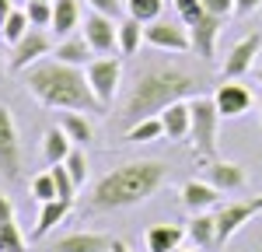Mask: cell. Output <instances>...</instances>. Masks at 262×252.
I'll return each mask as SVG.
<instances>
[{"mask_svg":"<svg viewBox=\"0 0 262 252\" xmlns=\"http://www.w3.org/2000/svg\"><path fill=\"white\" fill-rule=\"evenodd\" d=\"M189 242L196 245V249H217V217L213 214H192V221H189Z\"/></svg>","mask_w":262,"mask_h":252,"instance_id":"21","label":"cell"},{"mask_svg":"<svg viewBox=\"0 0 262 252\" xmlns=\"http://www.w3.org/2000/svg\"><path fill=\"white\" fill-rule=\"evenodd\" d=\"M206 182H210V186H217L221 193H238V189H245L248 175H245L242 165L217 158V161H210V165H206Z\"/></svg>","mask_w":262,"mask_h":252,"instance_id":"16","label":"cell"},{"mask_svg":"<svg viewBox=\"0 0 262 252\" xmlns=\"http://www.w3.org/2000/svg\"><path fill=\"white\" fill-rule=\"evenodd\" d=\"M81 0H53V32L67 39L81 28Z\"/></svg>","mask_w":262,"mask_h":252,"instance_id":"19","label":"cell"},{"mask_svg":"<svg viewBox=\"0 0 262 252\" xmlns=\"http://www.w3.org/2000/svg\"><path fill=\"white\" fill-rule=\"evenodd\" d=\"M112 235H101V231H74V235H63L56 238L49 252H112Z\"/></svg>","mask_w":262,"mask_h":252,"instance_id":"15","label":"cell"},{"mask_svg":"<svg viewBox=\"0 0 262 252\" xmlns=\"http://www.w3.org/2000/svg\"><path fill=\"white\" fill-rule=\"evenodd\" d=\"M259 53H262V32H252L231 46V53L224 56V67H221V81H242L245 74L255 70L259 63Z\"/></svg>","mask_w":262,"mask_h":252,"instance_id":"7","label":"cell"},{"mask_svg":"<svg viewBox=\"0 0 262 252\" xmlns=\"http://www.w3.org/2000/svg\"><path fill=\"white\" fill-rule=\"evenodd\" d=\"M0 252H25V235L14 221L0 224Z\"/></svg>","mask_w":262,"mask_h":252,"instance_id":"33","label":"cell"},{"mask_svg":"<svg viewBox=\"0 0 262 252\" xmlns=\"http://www.w3.org/2000/svg\"><path fill=\"white\" fill-rule=\"evenodd\" d=\"M224 28V18H213V14H203L200 21L189 25V39H192V49L203 63H210L217 56V35Z\"/></svg>","mask_w":262,"mask_h":252,"instance_id":"13","label":"cell"},{"mask_svg":"<svg viewBox=\"0 0 262 252\" xmlns=\"http://www.w3.org/2000/svg\"><path fill=\"white\" fill-rule=\"evenodd\" d=\"M0 175L7 182L21 179V137H18V123L14 112L0 102Z\"/></svg>","mask_w":262,"mask_h":252,"instance_id":"6","label":"cell"},{"mask_svg":"<svg viewBox=\"0 0 262 252\" xmlns=\"http://www.w3.org/2000/svg\"><path fill=\"white\" fill-rule=\"evenodd\" d=\"M179 200H182V207L189 210V214H206L210 207L221 203V189L210 186L206 179H189V182H182Z\"/></svg>","mask_w":262,"mask_h":252,"instance_id":"14","label":"cell"},{"mask_svg":"<svg viewBox=\"0 0 262 252\" xmlns=\"http://www.w3.org/2000/svg\"><path fill=\"white\" fill-rule=\"evenodd\" d=\"M70 207H74V203H67V200H49V203H42L39 207V224H35V231H32V238L39 242V238H46L56 224H63L67 214H70Z\"/></svg>","mask_w":262,"mask_h":252,"instance_id":"23","label":"cell"},{"mask_svg":"<svg viewBox=\"0 0 262 252\" xmlns=\"http://www.w3.org/2000/svg\"><path fill=\"white\" fill-rule=\"evenodd\" d=\"M11 221H14V203L0 193V224H11Z\"/></svg>","mask_w":262,"mask_h":252,"instance_id":"38","label":"cell"},{"mask_svg":"<svg viewBox=\"0 0 262 252\" xmlns=\"http://www.w3.org/2000/svg\"><path fill=\"white\" fill-rule=\"evenodd\" d=\"M32 196L39 200V203H49V200H60V193H56V182H53V172H42L32 179Z\"/></svg>","mask_w":262,"mask_h":252,"instance_id":"32","label":"cell"},{"mask_svg":"<svg viewBox=\"0 0 262 252\" xmlns=\"http://www.w3.org/2000/svg\"><path fill=\"white\" fill-rule=\"evenodd\" d=\"M60 126H63V133L74 140V147H88L95 140V126L88 119V112H63Z\"/></svg>","mask_w":262,"mask_h":252,"instance_id":"24","label":"cell"},{"mask_svg":"<svg viewBox=\"0 0 262 252\" xmlns=\"http://www.w3.org/2000/svg\"><path fill=\"white\" fill-rule=\"evenodd\" d=\"M252 11H262V0H234V14L248 18Z\"/></svg>","mask_w":262,"mask_h":252,"instance_id":"37","label":"cell"},{"mask_svg":"<svg viewBox=\"0 0 262 252\" xmlns=\"http://www.w3.org/2000/svg\"><path fill=\"white\" fill-rule=\"evenodd\" d=\"M63 165H67V172H70V175H74L77 189L88 182V154H84V147H74V151L67 154V161H63Z\"/></svg>","mask_w":262,"mask_h":252,"instance_id":"31","label":"cell"},{"mask_svg":"<svg viewBox=\"0 0 262 252\" xmlns=\"http://www.w3.org/2000/svg\"><path fill=\"white\" fill-rule=\"evenodd\" d=\"M84 74H88V84H91L98 105L108 109V105L116 102L119 84H122V60L119 56H98V60H91L84 67Z\"/></svg>","mask_w":262,"mask_h":252,"instance_id":"5","label":"cell"},{"mask_svg":"<svg viewBox=\"0 0 262 252\" xmlns=\"http://www.w3.org/2000/svg\"><path fill=\"white\" fill-rule=\"evenodd\" d=\"M88 7L98 11V14H108V18H119L126 11V0H88Z\"/></svg>","mask_w":262,"mask_h":252,"instance_id":"35","label":"cell"},{"mask_svg":"<svg viewBox=\"0 0 262 252\" xmlns=\"http://www.w3.org/2000/svg\"><path fill=\"white\" fill-rule=\"evenodd\" d=\"M49 53H53V42H49V35H46L42 28H32V32H28L21 42H14V46H11L7 70H11V74H21V70H28L32 63L46 60Z\"/></svg>","mask_w":262,"mask_h":252,"instance_id":"10","label":"cell"},{"mask_svg":"<svg viewBox=\"0 0 262 252\" xmlns=\"http://www.w3.org/2000/svg\"><path fill=\"white\" fill-rule=\"evenodd\" d=\"M25 14L32 21V28H53V4H42V0H28L25 4Z\"/></svg>","mask_w":262,"mask_h":252,"instance_id":"30","label":"cell"},{"mask_svg":"<svg viewBox=\"0 0 262 252\" xmlns=\"http://www.w3.org/2000/svg\"><path fill=\"white\" fill-rule=\"evenodd\" d=\"M189 235L179 224H150L147 228V252H175Z\"/></svg>","mask_w":262,"mask_h":252,"instance_id":"18","label":"cell"},{"mask_svg":"<svg viewBox=\"0 0 262 252\" xmlns=\"http://www.w3.org/2000/svg\"><path fill=\"white\" fill-rule=\"evenodd\" d=\"M168 182V165L158 158H143V161H126V165L105 172L95 189H91V214H105V210H126L137 207L143 200H150L158 189Z\"/></svg>","mask_w":262,"mask_h":252,"instance_id":"3","label":"cell"},{"mask_svg":"<svg viewBox=\"0 0 262 252\" xmlns=\"http://www.w3.org/2000/svg\"><path fill=\"white\" fill-rule=\"evenodd\" d=\"M161 126L168 140H189V126H192V112H189V98L185 102H171L161 112Z\"/></svg>","mask_w":262,"mask_h":252,"instance_id":"17","label":"cell"},{"mask_svg":"<svg viewBox=\"0 0 262 252\" xmlns=\"http://www.w3.org/2000/svg\"><path fill=\"white\" fill-rule=\"evenodd\" d=\"M255 81L262 84V53H259V63H255Z\"/></svg>","mask_w":262,"mask_h":252,"instance_id":"41","label":"cell"},{"mask_svg":"<svg viewBox=\"0 0 262 252\" xmlns=\"http://www.w3.org/2000/svg\"><path fill=\"white\" fill-rule=\"evenodd\" d=\"M32 32V21H28V14L21 11V7H14L11 11V18L0 25V39L7 42V46H14V42H21L25 35Z\"/></svg>","mask_w":262,"mask_h":252,"instance_id":"26","label":"cell"},{"mask_svg":"<svg viewBox=\"0 0 262 252\" xmlns=\"http://www.w3.org/2000/svg\"><path fill=\"white\" fill-rule=\"evenodd\" d=\"M164 14V0H126V18H137L140 25H150Z\"/></svg>","mask_w":262,"mask_h":252,"instance_id":"28","label":"cell"},{"mask_svg":"<svg viewBox=\"0 0 262 252\" xmlns=\"http://www.w3.org/2000/svg\"><path fill=\"white\" fill-rule=\"evenodd\" d=\"M11 11H14V0H0V25L11 18Z\"/></svg>","mask_w":262,"mask_h":252,"instance_id":"39","label":"cell"},{"mask_svg":"<svg viewBox=\"0 0 262 252\" xmlns=\"http://www.w3.org/2000/svg\"><path fill=\"white\" fill-rule=\"evenodd\" d=\"M81 35L88 39V46H91L98 56H112V53H119V21L108 18V14H98V11L84 14Z\"/></svg>","mask_w":262,"mask_h":252,"instance_id":"8","label":"cell"},{"mask_svg":"<svg viewBox=\"0 0 262 252\" xmlns=\"http://www.w3.org/2000/svg\"><path fill=\"white\" fill-rule=\"evenodd\" d=\"M252 200H255V203H259V210H262V193H259V196H252Z\"/></svg>","mask_w":262,"mask_h":252,"instance_id":"44","label":"cell"},{"mask_svg":"<svg viewBox=\"0 0 262 252\" xmlns=\"http://www.w3.org/2000/svg\"><path fill=\"white\" fill-rule=\"evenodd\" d=\"M255 214H262L255 200H242V203H224V207H217V214H213V217H217V249H224Z\"/></svg>","mask_w":262,"mask_h":252,"instance_id":"11","label":"cell"},{"mask_svg":"<svg viewBox=\"0 0 262 252\" xmlns=\"http://www.w3.org/2000/svg\"><path fill=\"white\" fill-rule=\"evenodd\" d=\"M203 7H206V14H213V18H231V14H234V0H203Z\"/></svg>","mask_w":262,"mask_h":252,"instance_id":"36","label":"cell"},{"mask_svg":"<svg viewBox=\"0 0 262 252\" xmlns=\"http://www.w3.org/2000/svg\"><path fill=\"white\" fill-rule=\"evenodd\" d=\"M70 151H74V140L63 133V126H49V130L42 133V158H46L49 165H63Z\"/></svg>","mask_w":262,"mask_h":252,"instance_id":"22","label":"cell"},{"mask_svg":"<svg viewBox=\"0 0 262 252\" xmlns=\"http://www.w3.org/2000/svg\"><path fill=\"white\" fill-rule=\"evenodd\" d=\"M255 105H259V116H262V91H259V98H255Z\"/></svg>","mask_w":262,"mask_h":252,"instance_id":"42","label":"cell"},{"mask_svg":"<svg viewBox=\"0 0 262 252\" xmlns=\"http://www.w3.org/2000/svg\"><path fill=\"white\" fill-rule=\"evenodd\" d=\"M49 172H53V182H56L60 200L74 203V200H77V182H74V175L67 172V165H49Z\"/></svg>","mask_w":262,"mask_h":252,"instance_id":"29","label":"cell"},{"mask_svg":"<svg viewBox=\"0 0 262 252\" xmlns=\"http://www.w3.org/2000/svg\"><path fill=\"white\" fill-rule=\"evenodd\" d=\"M200 77L179 63H147L137 70V77L122 98L119 119L126 126L140 123V119H154L171 102H185V98L200 95Z\"/></svg>","mask_w":262,"mask_h":252,"instance_id":"1","label":"cell"},{"mask_svg":"<svg viewBox=\"0 0 262 252\" xmlns=\"http://www.w3.org/2000/svg\"><path fill=\"white\" fill-rule=\"evenodd\" d=\"M112 252H129V245H126L122 238H116V242H112Z\"/></svg>","mask_w":262,"mask_h":252,"instance_id":"40","label":"cell"},{"mask_svg":"<svg viewBox=\"0 0 262 252\" xmlns=\"http://www.w3.org/2000/svg\"><path fill=\"white\" fill-rule=\"evenodd\" d=\"M143 42V25L137 18H122L119 21V56H133V53H140Z\"/></svg>","mask_w":262,"mask_h":252,"instance_id":"25","label":"cell"},{"mask_svg":"<svg viewBox=\"0 0 262 252\" xmlns=\"http://www.w3.org/2000/svg\"><path fill=\"white\" fill-rule=\"evenodd\" d=\"M175 252H203V249H196V245H192V249H175Z\"/></svg>","mask_w":262,"mask_h":252,"instance_id":"43","label":"cell"},{"mask_svg":"<svg viewBox=\"0 0 262 252\" xmlns=\"http://www.w3.org/2000/svg\"><path fill=\"white\" fill-rule=\"evenodd\" d=\"M14 4H28V0H14Z\"/></svg>","mask_w":262,"mask_h":252,"instance_id":"45","label":"cell"},{"mask_svg":"<svg viewBox=\"0 0 262 252\" xmlns=\"http://www.w3.org/2000/svg\"><path fill=\"white\" fill-rule=\"evenodd\" d=\"M25 91L46 109H67V112H101L98 98L88 84L84 67H70L53 56L32 63L28 70H21Z\"/></svg>","mask_w":262,"mask_h":252,"instance_id":"2","label":"cell"},{"mask_svg":"<svg viewBox=\"0 0 262 252\" xmlns=\"http://www.w3.org/2000/svg\"><path fill=\"white\" fill-rule=\"evenodd\" d=\"M42 4H53V0H42Z\"/></svg>","mask_w":262,"mask_h":252,"instance_id":"46","label":"cell"},{"mask_svg":"<svg viewBox=\"0 0 262 252\" xmlns=\"http://www.w3.org/2000/svg\"><path fill=\"white\" fill-rule=\"evenodd\" d=\"M91 46H88V39L84 35H67V39L56 42V49H53V60L60 63H70V67H88L91 63Z\"/></svg>","mask_w":262,"mask_h":252,"instance_id":"20","label":"cell"},{"mask_svg":"<svg viewBox=\"0 0 262 252\" xmlns=\"http://www.w3.org/2000/svg\"><path fill=\"white\" fill-rule=\"evenodd\" d=\"M189 112H192V126H189V144L196 161H203V168L210 161H217V147H221V112L213 98L206 95H192L189 98Z\"/></svg>","mask_w":262,"mask_h":252,"instance_id":"4","label":"cell"},{"mask_svg":"<svg viewBox=\"0 0 262 252\" xmlns=\"http://www.w3.org/2000/svg\"><path fill=\"white\" fill-rule=\"evenodd\" d=\"M143 42L150 49H158V53H189L192 49L189 28H182L175 21H164V18L143 25Z\"/></svg>","mask_w":262,"mask_h":252,"instance_id":"9","label":"cell"},{"mask_svg":"<svg viewBox=\"0 0 262 252\" xmlns=\"http://www.w3.org/2000/svg\"><path fill=\"white\" fill-rule=\"evenodd\" d=\"M252 88H245L238 81H224L217 84V91H213V105H217V112H221V119H242L245 112L252 109Z\"/></svg>","mask_w":262,"mask_h":252,"instance_id":"12","label":"cell"},{"mask_svg":"<svg viewBox=\"0 0 262 252\" xmlns=\"http://www.w3.org/2000/svg\"><path fill=\"white\" fill-rule=\"evenodd\" d=\"M164 137V126H161V116H154V119H140V123H133L126 130V144H150V140H158Z\"/></svg>","mask_w":262,"mask_h":252,"instance_id":"27","label":"cell"},{"mask_svg":"<svg viewBox=\"0 0 262 252\" xmlns=\"http://www.w3.org/2000/svg\"><path fill=\"white\" fill-rule=\"evenodd\" d=\"M175 11H179L182 25L189 28L192 21H200L203 14H206V7H203V0H175Z\"/></svg>","mask_w":262,"mask_h":252,"instance_id":"34","label":"cell"}]
</instances>
